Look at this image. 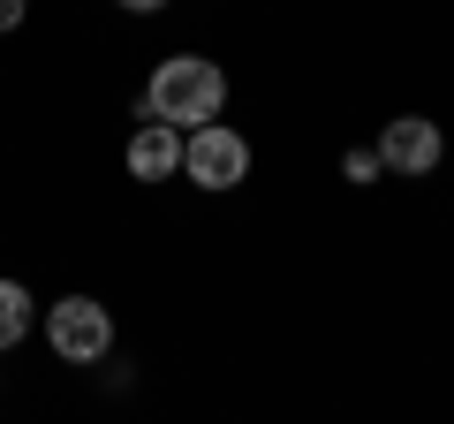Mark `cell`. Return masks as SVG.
I'll use <instances>...</instances> for the list:
<instances>
[{"mask_svg":"<svg viewBox=\"0 0 454 424\" xmlns=\"http://www.w3.org/2000/svg\"><path fill=\"white\" fill-rule=\"evenodd\" d=\"M175 122V130H205V122L227 114V68L205 61V53H167L152 68L145 98H137V122Z\"/></svg>","mask_w":454,"mask_h":424,"instance_id":"cell-1","label":"cell"},{"mask_svg":"<svg viewBox=\"0 0 454 424\" xmlns=\"http://www.w3.org/2000/svg\"><path fill=\"white\" fill-rule=\"evenodd\" d=\"M182 175L197 190H243L250 182V137L227 130V114L205 122V130H182Z\"/></svg>","mask_w":454,"mask_h":424,"instance_id":"cell-2","label":"cell"},{"mask_svg":"<svg viewBox=\"0 0 454 424\" xmlns=\"http://www.w3.org/2000/svg\"><path fill=\"white\" fill-rule=\"evenodd\" d=\"M46 349L61 364H106L114 357V310L98 295H61L46 310Z\"/></svg>","mask_w":454,"mask_h":424,"instance_id":"cell-3","label":"cell"},{"mask_svg":"<svg viewBox=\"0 0 454 424\" xmlns=\"http://www.w3.org/2000/svg\"><path fill=\"white\" fill-rule=\"evenodd\" d=\"M379 160H387V175H432V167L447 160V137L424 114H394L387 130H379Z\"/></svg>","mask_w":454,"mask_h":424,"instance_id":"cell-4","label":"cell"},{"mask_svg":"<svg viewBox=\"0 0 454 424\" xmlns=\"http://www.w3.org/2000/svg\"><path fill=\"white\" fill-rule=\"evenodd\" d=\"M121 167H129L137 182H152V190H160V182H175V175H182V130L152 114L145 130H129V152H121Z\"/></svg>","mask_w":454,"mask_h":424,"instance_id":"cell-5","label":"cell"},{"mask_svg":"<svg viewBox=\"0 0 454 424\" xmlns=\"http://www.w3.org/2000/svg\"><path fill=\"white\" fill-rule=\"evenodd\" d=\"M31 310H38V303H31V288L0 273V349H16L23 334H31Z\"/></svg>","mask_w":454,"mask_h":424,"instance_id":"cell-6","label":"cell"},{"mask_svg":"<svg viewBox=\"0 0 454 424\" xmlns=\"http://www.w3.org/2000/svg\"><path fill=\"white\" fill-rule=\"evenodd\" d=\"M340 175H348V182H379V175H387L379 145H348V152H340Z\"/></svg>","mask_w":454,"mask_h":424,"instance_id":"cell-7","label":"cell"},{"mask_svg":"<svg viewBox=\"0 0 454 424\" xmlns=\"http://www.w3.org/2000/svg\"><path fill=\"white\" fill-rule=\"evenodd\" d=\"M23 16H31V0H0V38L23 31Z\"/></svg>","mask_w":454,"mask_h":424,"instance_id":"cell-8","label":"cell"},{"mask_svg":"<svg viewBox=\"0 0 454 424\" xmlns=\"http://www.w3.org/2000/svg\"><path fill=\"white\" fill-rule=\"evenodd\" d=\"M114 8H129V16H160V8H175V0H114Z\"/></svg>","mask_w":454,"mask_h":424,"instance_id":"cell-9","label":"cell"}]
</instances>
